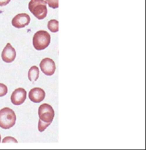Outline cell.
<instances>
[{"label": "cell", "mask_w": 146, "mask_h": 150, "mask_svg": "<svg viewBox=\"0 0 146 150\" xmlns=\"http://www.w3.org/2000/svg\"><path fill=\"white\" fill-rule=\"evenodd\" d=\"M16 122V115L14 111L10 108H2L0 110V127L4 130L11 128Z\"/></svg>", "instance_id": "obj_1"}, {"label": "cell", "mask_w": 146, "mask_h": 150, "mask_svg": "<svg viewBox=\"0 0 146 150\" xmlns=\"http://www.w3.org/2000/svg\"><path fill=\"white\" fill-rule=\"evenodd\" d=\"M29 9L31 13L39 20L44 19L47 16L48 9L45 0H31L29 3Z\"/></svg>", "instance_id": "obj_2"}, {"label": "cell", "mask_w": 146, "mask_h": 150, "mask_svg": "<svg viewBox=\"0 0 146 150\" xmlns=\"http://www.w3.org/2000/svg\"><path fill=\"white\" fill-rule=\"evenodd\" d=\"M51 42V35L44 30H39L33 37V45L37 51L46 48Z\"/></svg>", "instance_id": "obj_3"}, {"label": "cell", "mask_w": 146, "mask_h": 150, "mask_svg": "<svg viewBox=\"0 0 146 150\" xmlns=\"http://www.w3.org/2000/svg\"><path fill=\"white\" fill-rule=\"evenodd\" d=\"M38 115L39 120L44 122L51 123L54 118V110L49 104L44 103L41 105L38 108Z\"/></svg>", "instance_id": "obj_4"}, {"label": "cell", "mask_w": 146, "mask_h": 150, "mask_svg": "<svg viewBox=\"0 0 146 150\" xmlns=\"http://www.w3.org/2000/svg\"><path fill=\"white\" fill-rule=\"evenodd\" d=\"M39 67H40L42 73L48 76H53L55 73V62H54L53 60L50 58L43 59L39 64Z\"/></svg>", "instance_id": "obj_5"}, {"label": "cell", "mask_w": 146, "mask_h": 150, "mask_svg": "<svg viewBox=\"0 0 146 150\" xmlns=\"http://www.w3.org/2000/svg\"><path fill=\"white\" fill-rule=\"evenodd\" d=\"M30 16L26 13H20L15 16L12 20V25L18 29H21L28 26L30 23Z\"/></svg>", "instance_id": "obj_6"}, {"label": "cell", "mask_w": 146, "mask_h": 150, "mask_svg": "<svg viewBox=\"0 0 146 150\" xmlns=\"http://www.w3.org/2000/svg\"><path fill=\"white\" fill-rule=\"evenodd\" d=\"M26 98V92L23 88H18L11 95V102L15 105H20L24 103Z\"/></svg>", "instance_id": "obj_7"}, {"label": "cell", "mask_w": 146, "mask_h": 150, "mask_svg": "<svg viewBox=\"0 0 146 150\" xmlns=\"http://www.w3.org/2000/svg\"><path fill=\"white\" fill-rule=\"evenodd\" d=\"M16 57V51L10 43H7L1 53V59L6 63H11Z\"/></svg>", "instance_id": "obj_8"}, {"label": "cell", "mask_w": 146, "mask_h": 150, "mask_svg": "<svg viewBox=\"0 0 146 150\" xmlns=\"http://www.w3.org/2000/svg\"><path fill=\"white\" fill-rule=\"evenodd\" d=\"M45 98V92L41 88H33L29 91V98L31 101L36 103H39L43 100Z\"/></svg>", "instance_id": "obj_9"}, {"label": "cell", "mask_w": 146, "mask_h": 150, "mask_svg": "<svg viewBox=\"0 0 146 150\" xmlns=\"http://www.w3.org/2000/svg\"><path fill=\"white\" fill-rule=\"evenodd\" d=\"M39 70L36 66H32L29 69V72H28V78H29V81L32 82L37 81L38 78H39Z\"/></svg>", "instance_id": "obj_10"}, {"label": "cell", "mask_w": 146, "mask_h": 150, "mask_svg": "<svg viewBox=\"0 0 146 150\" xmlns=\"http://www.w3.org/2000/svg\"><path fill=\"white\" fill-rule=\"evenodd\" d=\"M48 28L52 32H58V21L55 19L49 21L48 23Z\"/></svg>", "instance_id": "obj_11"}, {"label": "cell", "mask_w": 146, "mask_h": 150, "mask_svg": "<svg viewBox=\"0 0 146 150\" xmlns=\"http://www.w3.org/2000/svg\"><path fill=\"white\" fill-rule=\"evenodd\" d=\"M50 125H51V123L44 122L41 121L39 120V122H38V130H39V132H43Z\"/></svg>", "instance_id": "obj_12"}, {"label": "cell", "mask_w": 146, "mask_h": 150, "mask_svg": "<svg viewBox=\"0 0 146 150\" xmlns=\"http://www.w3.org/2000/svg\"><path fill=\"white\" fill-rule=\"evenodd\" d=\"M48 6L52 8H58V0H45Z\"/></svg>", "instance_id": "obj_13"}, {"label": "cell", "mask_w": 146, "mask_h": 150, "mask_svg": "<svg viewBox=\"0 0 146 150\" xmlns=\"http://www.w3.org/2000/svg\"><path fill=\"white\" fill-rule=\"evenodd\" d=\"M7 92H8V89H7V86L4 83H0V97H3L7 95Z\"/></svg>", "instance_id": "obj_14"}, {"label": "cell", "mask_w": 146, "mask_h": 150, "mask_svg": "<svg viewBox=\"0 0 146 150\" xmlns=\"http://www.w3.org/2000/svg\"><path fill=\"white\" fill-rule=\"evenodd\" d=\"M9 142H13V143H18V142L16 141L15 139L13 137H10V136H8V137H6L3 139L2 143H9Z\"/></svg>", "instance_id": "obj_15"}, {"label": "cell", "mask_w": 146, "mask_h": 150, "mask_svg": "<svg viewBox=\"0 0 146 150\" xmlns=\"http://www.w3.org/2000/svg\"><path fill=\"white\" fill-rule=\"evenodd\" d=\"M10 1V0H0V6L2 7V6H6L7 4H9Z\"/></svg>", "instance_id": "obj_16"}, {"label": "cell", "mask_w": 146, "mask_h": 150, "mask_svg": "<svg viewBox=\"0 0 146 150\" xmlns=\"http://www.w3.org/2000/svg\"><path fill=\"white\" fill-rule=\"evenodd\" d=\"M0 142H1V136H0Z\"/></svg>", "instance_id": "obj_17"}]
</instances>
